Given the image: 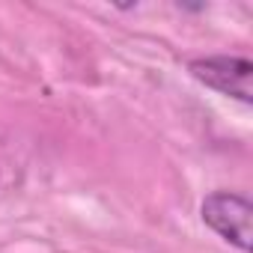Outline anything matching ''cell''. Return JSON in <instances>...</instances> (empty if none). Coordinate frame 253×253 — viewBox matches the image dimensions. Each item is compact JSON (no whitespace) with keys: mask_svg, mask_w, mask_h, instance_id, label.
Masks as SVG:
<instances>
[{"mask_svg":"<svg viewBox=\"0 0 253 253\" xmlns=\"http://www.w3.org/2000/svg\"><path fill=\"white\" fill-rule=\"evenodd\" d=\"M203 223L211 226L223 241L238 247L241 253H250V220H253V206L247 197L232 194V191H214L203 200L200 206Z\"/></svg>","mask_w":253,"mask_h":253,"instance_id":"1","label":"cell"},{"mask_svg":"<svg viewBox=\"0 0 253 253\" xmlns=\"http://www.w3.org/2000/svg\"><path fill=\"white\" fill-rule=\"evenodd\" d=\"M194 81L217 89L220 95L238 98L244 104L253 101V63L247 57H200L188 63Z\"/></svg>","mask_w":253,"mask_h":253,"instance_id":"2","label":"cell"}]
</instances>
